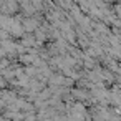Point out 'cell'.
Wrapping results in <instances>:
<instances>
[{
    "label": "cell",
    "mask_w": 121,
    "mask_h": 121,
    "mask_svg": "<svg viewBox=\"0 0 121 121\" xmlns=\"http://www.w3.org/2000/svg\"><path fill=\"white\" fill-rule=\"evenodd\" d=\"M37 25H38L37 18H27V20L23 22V28H25L27 32H33V30H37Z\"/></svg>",
    "instance_id": "1"
},
{
    "label": "cell",
    "mask_w": 121,
    "mask_h": 121,
    "mask_svg": "<svg viewBox=\"0 0 121 121\" xmlns=\"http://www.w3.org/2000/svg\"><path fill=\"white\" fill-rule=\"evenodd\" d=\"M35 38L33 37H25L23 38V42H22V45L23 47H32V45H37V42H33Z\"/></svg>",
    "instance_id": "2"
}]
</instances>
